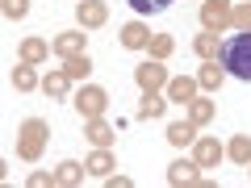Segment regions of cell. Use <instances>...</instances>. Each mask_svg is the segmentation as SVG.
<instances>
[{
	"label": "cell",
	"instance_id": "1",
	"mask_svg": "<svg viewBox=\"0 0 251 188\" xmlns=\"http://www.w3.org/2000/svg\"><path fill=\"white\" fill-rule=\"evenodd\" d=\"M218 59H222L226 75H234V80H251V29H234V34L222 42Z\"/></svg>",
	"mask_w": 251,
	"mask_h": 188
},
{
	"label": "cell",
	"instance_id": "2",
	"mask_svg": "<svg viewBox=\"0 0 251 188\" xmlns=\"http://www.w3.org/2000/svg\"><path fill=\"white\" fill-rule=\"evenodd\" d=\"M46 142H50V125H46L42 117H25V121H21V134H17V159L38 163L42 151H46Z\"/></svg>",
	"mask_w": 251,
	"mask_h": 188
},
{
	"label": "cell",
	"instance_id": "3",
	"mask_svg": "<svg viewBox=\"0 0 251 188\" xmlns=\"http://www.w3.org/2000/svg\"><path fill=\"white\" fill-rule=\"evenodd\" d=\"M75 109H80V117L88 121V117H105V109H109V92L100 88V84H84L80 92H75V100H72Z\"/></svg>",
	"mask_w": 251,
	"mask_h": 188
},
{
	"label": "cell",
	"instance_id": "4",
	"mask_svg": "<svg viewBox=\"0 0 251 188\" xmlns=\"http://www.w3.org/2000/svg\"><path fill=\"white\" fill-rule=\"evenodd\" d=\"M234 17L230 0H201V29H214V34H226Z\"/></svg>",
	"mask_w": 251,
	"mask_h": 188
},
{
	"label": "cell",
	"instance_id": "5",
	"mask_svg": "<svg viewBox=\"0 0 251 188\" xmlns=\"http://www.w3.org/2000/svg\"><path fill=\"white\" fill-rule=\"evenodd\" d=\"M168 67H163V59H147V63H138L134 67V84L143 92H159V88H168Z\"/></svg>",
	"mask_w": 251,
	"mask_h": 188
},
{
	"label": "cell",
	"instance_id": "6",
	"mask_svg": "<svg viewBox=\"0 0 251 188\" xmlns=\"http://www.w3.org/2000/svg\"><path fill=\"white\" fill-rule=\"evenodd\" d=\"M75 21H80V29H100L109 21L105 0H75Z\"/></svg>",
	"mask_w": 251,
	"mask_h": 188
},
{
	"label": "cell",
	"instance_id": "7",
	"mask_svg": "<svg viewBox=\"0 0 251 188\" xmlns=\"http://www.w3.org/2000/svg\"><path fill=\"white\" fill-rule=\"evenodd\" d=\"M193 159H197L201 167H218V163L226 159V146L218 142V138H205V134H197V142H193Z\"/></svg>",
	"mask_w": 251,
	"mask_h": 188
},
{
	"label": "cell",
	"instance_id": "8",
	"mask_svg": "<svg viewBox=\"0 0 251 188\" xmlns=\"http://www.w3.org/2000/svg\"><path fill=\"white\" fill-rule=\"evenodd\" d=\"M168 184H188V188H197L201 184V163L197 159H176L168 167Z\"/></svg>",
	"mask_w": 251,
	"mask_h": 188
},
{
	"label": "cell",
	"instance_id": "9",
	"mask_svg": "<svg viewBox=\"0 0 251 188\" xmlns=\"http://www.w3.org/2000/svg\"><path fill=\"white\" fill-rule=\"evenodd\" d=\"M84 138H88L92 146H113L117 125H109L105 117H88V121H84Z\"/></svg>",
	"mask_w": 251,
	"mask_h": 188
},
{
	"label": "cell",
	"instance_id": "10",
	"mask_svg": "<svg viewBox=\"0 0 251 188\" xmlns=\"http://www.w3.org/2000/svg\"><path fill=\"white\" fill-rule=\"evenodd\" d=\"M84 42H88L84 29H67V34H59V38L50 42V50L63 54V59H72V54H84Z\"/></svg>",
	"mask_w": 251,
	"mask_h": 188
},
{
	"label": "cell",
	"instance_id": "11",
	"mask_svg": "<svg viewBox=\"0 0 251 188\" xmlns=\"http://www.w3.org/2000/svg\"><path fill=\"white\" fill-rule=\"evenodd\" d=\"M84 171H88V163L63 159L59 167H54V188H75V184H84Z\"/></svg>",
	"mask_w": 251,
	"mask_h": 188
},
{
	"label": "cell",
	"instance_id": "12",
	"mask_svg": "<svg viewBox=\"0 0 251 188\" xmlns=\"http://www.w3.org/2000/svg\"><path fill=\"white\" fill-rule=\"evenodd\" d=\"M147 42H151V29L143 21H126L122 25V46L126 50H147Z\"/></svg>",
	"mask_w": 251,
	"mask_h": 188
},
{
	"label": "cell",
	"instance_id": "13",
	"mask_svg": "<svg viewBox=\"0 0 251 188\" xmlns=\"http://www.w3.org/2000/svg\"><path fill=\"white\" fill-rule=\"evenodd\" d=\"M193 96H197V80H188V75L168 80V105H188Z\"/></svg>",
	"mask_w": 251,
	"mask_h": 188
},
{
	"label": "cell",
	"instance_id": "14",
	"mask_svg": "<svg viewBox=\"0 0 251 188\" xmlns=\"http://www.w3.org/2000/svg\"><path fill=\"white\" fill-rule=\"evenodd\" d=\"M218 50H222V38L214 34V29H201L197 38H193V54H197V59H218Z\"/></svg>",
	"mask_w": 251,
	"mask_h": 188
},
{
	"label": "cell",
	"instance_id": "15",
	"mask_svg": "<svg viewBox=\"0 0 251 188\" xmlns=\"http://www.w3.org/2000/svg\"><path fill=\"white\" fill-rule=\"evenodd\" d=\"M67 88H72V75L63 71V67H59V71H46V75H42V92H46L50 100H63V96H67Z\"/></svg>",
	"mask_w": 251,
	"mask_h": 188
},
{
	"label": "cell",
	"instance_id": "16",
	"mask_svg": "<svg viewBox=\"0 0 251 188\" xmlns=\"http://www.w3.org/2000/svg\"><path fill=\"white\" fill-rule=\"evenodd\" d=\"M184 109H188V121H193V125H209V121H214V113H218V105H214V100H205V96H193Z\"/></svg>",
	"mask_w": 251,
	"mask_h": 188
},
{
	"label": "cell",
	"instance_id": "17",
	"mask_svg": "<svg viewBox=\"0 0 251 188\" xmlns=\"http://www.w3.org/2000/svg\"><path fill=\"white\" fill-rule=\"evenodd\" d=\"M84 163H88V171H92V176H100V180L117 167V159H113V151H109V146H97V151H92Z\"/></svg>",
	"mask_w": 251,
	"mask_h": 188
},
{
	"label": "cell",
	"instance_id": "18",
	"mask_svg": "<svg viewBox=\"0 0 251 188\" xmlns=\"http://www.w3.org/2000/svg\"><path fill=\"white\" fill-rule=\"evenodd\" d=\"M163 138H168L172 146H193V142H197V125H193V121H172Z\"/></svg>",
	"mask_w": 251,
	"mask_h": 188
},
{
	"label": "cell",
	"instance_id": "19",
	"mask_svg": "<svg viewBox=\"0 0 251 188\" xmlns=\"http://www.w3.org/2000/svg\"><path fill=\"white\" fill-rule=\"evenodd\" d=\"M13 88H17V92L42 88V80H38V71H34V63H17V67H13Z\"/></svg>",
	"mask_w": 251,
	"mask_h": 188
},
{
	"label": "cell",
	"instance_id": "20",
	"mask_svg": "<svg viewBox=\"0 0 251 188\" xmlns=\"http://www.w3.org/2000/svg\"><path fill=\"white\" fill-rule=\"evenodd\" d=\"M50 59V42H42V38H25V42H21V63H46Z\"/></svg>",
	"mask_w": 251,
	"mask_h": 188
},
{
	"label": "cell",
	"instance_id": "21",
	"mask_svg": "<svg viewBox=\"0 0 251 188\" xmlns=\"http://www.w3.org/2000/svg\"><path fill=\"white\" fill-rule=\"evenodd\" d=\"M222 80H226V67H218L214 59L197 71V88H205V92H218V88H222Z\"/></svg>",
	"mask_w": 251,
	"mask_h": 188
},
{
	"label": "cell",
	"instance_id": "22",
	"mask_svg": "<svg viewBox=\"0 0 251 188\" xmlns=\"http://www.w3.org/2000/svg\"><path fill=\"white\" fill-rule=\"evenodd\" d=\"M226 159H234L239 167H247L251 163V134H234L230 142H226Z\"/></svg>",
	"mask_w": 251,
	"mask_h": 188
},
{
	"label": "cell",
	"instance_id": "23",
	"mask_svg": "<svg viewBox=\"0 0 251 188\" xmlns=\"http://www.w3.org/2000/svg\"><path fill=\"white\" fill-rule=\"evenodd\" d=\"M163 109H168V96H159V92H143V100H138V117H143V121L163 117Z\"/></svg>",
	"mask_w": 251,
	"mask_h": 188
},
{
	"label": "cell",
	"instance_id": "24",
	"mask_svg": "<svg viewBox=\"0 0 251 188\" xmlns=\"http://www.w3.org/2000/svg\"><path fill=\"white\" fill-rule=\"evenodd\" d=\"M63 71L72 75V80H88V71H92V59H88V50H84V54H72V59L63 63Z\"/></svg>",
	"mask_w": 251,
	"mask_h": 188
},
{
	"label": "cell",
	"instance_id": "25",
	"mask_svg": "<svg viewBox=\"0 0 251 188\" xmlns=\"http://www.w3.org/2000/svg\"><path fill=\"white\" fill-rule=\"evenodd\" d=\"M147 50H151V59H168V54L176 50V42H172V34H151Z\"/></svg>",
	"mask_w": 251,
	"mask_h": 188
},
{
	"label": "cell",
	"instance_id": "26",
	"mask_svg": "<svg viewBox=\"0 0 251 188\" xmlns=\"http://www.w3.org/2000/svg\"><path fill=\"white\" fill-rule=\"evenodd\" d=\"M230 29H251V0H243L239 9H234V17H230Z\"/></svg>",
	"mask_w": 251,
	"mask_h": 188
},
{
	"label": "cell",
	"instance_id": "27",
	"mask_svg": "<svg viewBox=\"0 0 251 188\" xmlns=\"http://www.w3.org/2000/svg\"><path fill=\"white\" fill-rule=\"evenodd\" d=\"M0 9H4V17H9V21H21L29 13V0H4Z\"/></svg>",
	"mask_w": 251,
	"mask_h": 188
},
{
	"label": "cell",
	"instance_id": "28",
	"mask_svg": "<svg viewBox=\"0 0 251 188\" xmlns=\"http://www.w3.org/2000/svg\"><path fill=\"white\" fill-rule=\"evenodd\" d=\"M172 0H130V9L134 13H159V9H168Z\"/></svg>",
	"mask_w": 251,
	"mask_h": 188
},
{
	"label": "cell",
	"instance_id": "29",
	"mask_svg": "<svg viewBox=\"0 0 251 188\" xmlns=\"http://www.w3.org/2000/svg\"><path fill=\"white\" fill-rule=\"evenodd\" d=\"M25 184H29V188H50V184H54V171H34Z\"/></svg>",
	"mask_w": 251,
	"mask_h": 188
},
{
	"label": "cell",
	"instance_id": "30",
	"mask_svg": "<svg viewBox=\"0 0 251 188\" xmlns=\"http://www.w3.org/2000/svg\"><path fill=\"white\" fill-rule=\"evenodd\" d=\"M105 184H109V188H130L134 180H130V176H122V171H109V176H105Z\"/></svg>",
	"mask_w": 251,
	"mask_h": 188
},
{
	"label": "cell",
	"instance_id": "31",
	"mask_svg": "<svg viewBox=\"0 0 251 188\" xmlns=\"http://www.w3.org/2000/svg\"><path fill=\"white\" fill-rule=\"evenodd\" d=\"M247 176H251V163H247Z\"/></svg>",
	"mask_w": 251,
	"mask_h": 188
}]
</instances>
